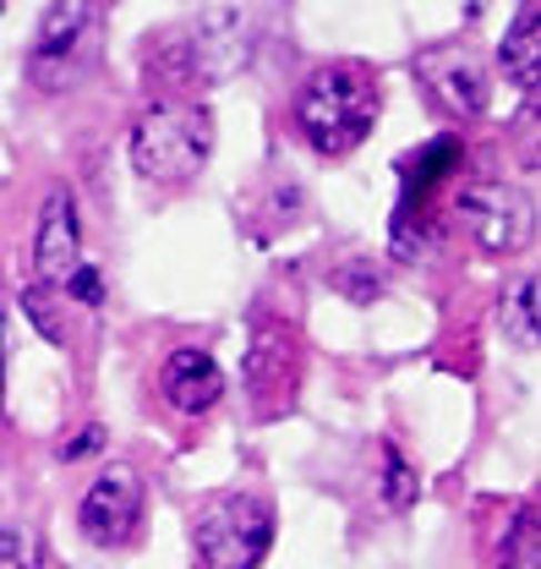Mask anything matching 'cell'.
Listing matches in <instances>:
<instances>
[{"label":"cell","mask_w":541,"mask_h":569,"mask_svg":"<svg viewBox=\"0 0 541 569\" xmlns=\"http://www.w3.org/2000/svg\"><path fill=\"white\" fill-rule=\"evenodd\" d=\"M192 548L203 569H258L273 548V509L252 493H224L198 509Z\"/></svg>","instance_id":"4"},{"label":"cell","mask_w":541,"mask_h":569,"mask_svg":"<svg viewBox=\"0 0 541 569\" xmlns=\"http://www.w3.org/2000/svg\"><path fill=\"white\" fill-rule=\"evenodd\" d=\"M0 329H6V301H0ZM0 395H6V356H0Z\"/></svg>","instance_id":"21"},{"label":"cell","mask_w":541,"mask_h":569,"mask_svg":"<svg viewBox=\"0 0 541 569\" xmlns=\"http://www.w3.org/2000/svg\"><path fill=\"white\" fill-rule=\"evenodd\" d=\"M77 526H82V537L93 548H127L137 537V526H142V482H137V471H127V466L99 471V482L77 503Z\"/></svg>","instance_id":"8"},{"label":"cell","mask_w":541,"mask_h":569,"mask_svg":"<svg viewBox=\"0 0 541 569\" xmlns=\"http://www.w3.org/2000/svg\"><path fill=\"white\" fill-rule=\"evenodd\" d=\"M492 569H541V515L537 503H520L509 531L492 548Z\"/></svg>","instance_id":"14"},{"label":"cell","mask_w":541,"mask_h":569,"mask_svg":"<svg viewBox=\"0 0 541 569\" xmlns=\"http://www.w3.org/2000/svg\"><path fill=\"white\" fill-rule=\"evenodd\" d=\"M213 153V110L208 104H153L132 127V170L153 187L192 181Z\"/></svg>","instance_id":"3"},{"label":"cell","mask_w":541,"mask_h":569,"mask_svg":"<svg viewBox=\"0 0 541 569\" xmlns=\"http://www.w3.org/2000/svg\"><path fill=\"white\" fill-rule=\"evenodd\" d=\"M104 50V33H99V11L93 0H56L39 22V39H33V56H28V77L44 88V93H67L77 88L93 61Z\"/></svg>","instance_id":"5"},{"label":"cell","mask_w":541,"mask_h":569,"mask_svg":"<svg viewBox=\"0 0 541 569\" xmlns=\"http://www.w3.org/2000/svg\"><path fill=\"white\" fill-rule=\"evenodd\" d=\"M378 104H383V93H378V77L367 67H355V61L318 67L295 93V132L318 153L339 159V153H350L372 138Z\"/></svg>","instance_id":"1"},{"label":"cell","mask_w":541,"mask_h":569,"mask_svg":"<svg viewBox=\"0 0 541 569\" xmlns=\"http://www.w3.org/2000/svg\"><path fill=\"white\" fill-rule=\"evenodd\" d=\"M104 449V427L88 422L82 432H71L67 443H61V460H88V455H99Z\"/></svg>","instance_id":"19"},{"label":"cell","mask_w":541,"mask_h":569,"mask_svg":"<svg viewBox=\"0 0 541 569\" xmlns=\"http://www.w3.org/2000/svg\"><path fill=\"white\" fill-rule=\"evenodd\" d=\"M290 389H295V346L290 335L273 323L252 335V356H247V395L258 406V417H273L290 406Z\"/></svg>","instance_id":"10"},{"label":"cell","mask_w":541,"mask_h":569,"mask_svg":"<svg viewBox=\"0 0 541 569\" xmlns=\"http://www.w3.org/2000/svg\"><path fill=\"white\" fill-rule=\"evenodd\" d=\"M415 82H421V93H427L438 110H449V116H460V121L487 116V104H492V67H487V56H481L475 44H465V39L427 44V50L415 56Z\"/></svg>","instance_id":"6"},{"label":"cell","mask_w":541,"mask_h":569,"mask_svg":"<svg viewBox=\"0 0 541 569\" xmlns=\"http://www.w3.org/2000/svg\"><path fill=\"white\" fill-rule=\"evenodd\" d=\"M454 219L460 230L471 236L481 252H520L537 230V213H531V198L514 192V187H471L460 203H454Z\"/></svg>","instance_id":"7"},{"label":"cell","mask_w":541,"mask_h":569,"mask_svg":"<svg viewBox=\"0 0 541 569\" xmlns=\"http://www.w3.org/2000/svg\"><path fill=\"white\" fill-rule=\"evenodd\" d=\"M159 395L176 406V411H208V406H219V395H224V367L203 351V346H181V351L164 356V367H159Z\"/></svg>","instance_id":"11"},{"label":"cell","mask_w":541,"mask_h":569,"mask_svg":"<svg viewBox=\"0 0 541 569\" xmlns=\"http://www.w3.org/2000/svg\"><path fill=\"white\" fill-rule=\"evenodd\" d=\"M247 56H252L247 17H241L236 6H208L187 33H164V39H153L148 67H153L159 82L187 88V82H219V77L241 71L247 67Z\"/></svg>","instance_id":"2"},{"label":"cell","mask_w":541,"mask_h":569,"mask_svg":"<svg viewBox=\"0 0 541 569\" xmlns=\"http://www.w3.org/2000/svg\"><path fill=\"white\" fill-rule=\"evenodd\" d=\"M82 263V219H77V198L71 187H56L44 198V213H39V236H33V269L39 280L50 284H67V274Z\"/></svg>","instance_id":"9"},{"label":"cell","mask_w":541,"mask_h":569,"mask_svg":"<svg viewBox=\"0 0 541 569\" xmlns=\"http://www.w3.org/2000/svg\"><path fill=\"white\" fill-rule=\"evenodd\" d=\"M460 138H432V142H421L415 153H405L400 159V181H405V209H400V219L394 224H405V219H415V209L438 192V181L460 164Z\"/></svg>","instance_id":"12"},{"label":"cell","mask_w":541,"mask_h":569,"mask_svg":"<svg viewBox=\"0 0 541 569\" xmlns=\"http://www.w3.org/2000/svg\"><path fill=\"white\" fill-rule=\"evenodd\" d=\"M61 290H67L71 301H82V307H99V301H104V274H99L93 263H77Z\"/></svg>","instance_id":"18"},{"label":"cell","mask_w":541,"mask_h":569,"mask_svg":"<svg viewBox=\"0 0 541 569\" xmlns=\"http://www.w3.org/2000/svg\"><path fill=\"white\" fill-rule=\"evenodd\" d=\"M0 569H44V548L22 526H0Z\"/></svg>","instance_id":"17"},{"label":"cell","mask_w":541,"mask_h":569,"mask_svg":"<svg viewBox=\"0 0 541 569\" xmlns=\"http://www.w3.org/2000/svg\"><path fill=\"white\" fill-rule=\"evenodd\" d=\"M537 67H541V22H537V6H525L514 17V28L503 33V44H498V71L520 93H537Z\"/></svg>","instance_id":"13"},{"label":"cell","mask_w":541,"mask_h":569,"mask_svg":"<svg viewBox=\"0 0 541 569\" xmlns=\"http://www.w3.org/2000/svg\"><path fill=\"white\" fill-rule=\"evenodd\" d=\"M339 290H344V296H350V301H372V296H378V269H367V263H361V269H344V274H339Z\"/></svg>","instance_id":"20"},{"label":"cell","mask_w":541,"mask_h":569,"mask_svg":"<svg viewBox=\"0 0 541 569\" xmlns=\"http://www.w3.org/2000/svg\"><path fill=\"white\" fill-rule=\"evenodd\" d=\"M498 323L514 346H537V280H514L498 296Z\"/></svg>","instance_id":"15"},{"label":"cell","mask_w":541,"mask_h":569,"mask_svg":"<svg viewBox=\"0 0 541 569\" xmlns=\"http://www.w3.org/2000/svg\"><path fill=\"white\" fill-rule=\"evenodd\" d=\"M383 503L400 515L415 503V471L405 466V455L394 449V443H383Z\"/></svg>","instance_id":"16"}]
</instances>
